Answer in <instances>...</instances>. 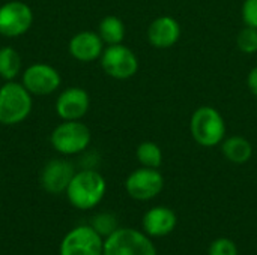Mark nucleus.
Here are the masks:
<instances>
[{
  "label": "nucleus",
  "instance_id": "b1692460",
  "mask_svg": "<svg viewBox=\"0 0 257 255\" xmlns=\"http://www.w3.org/2000/svg\"><path fill=\"white\" fill-rule=\"evenodd\" d=\"M247 86H248L250 92L257 98V66H254L250 71V74L247 77Z\"/></svg>",
  "mask_w": 257,
  "mask_h": 255
},
{
  "label": "nucleus",
  "instance_id": "1a4fd4ad",
  "mask_svg": "<svg viewBox=\"0 0 257 255\" xmlns=\"http://www.w3.org/2000/svg\"><path fill=\"white\" fill-rule=\"evenodd\" d=\"M164 188V177L158 168L142 167L134 170L125 180L128 195L137 201H148L161 194Z\"/></svg>",
  "mask_w": 257,
  "mask_h": 255
},
{
  "label": "nucleus",
  "instance_id": "4be33fe9",
  "mask_svg": "<svg viewBox=\"0 0 257 255\" xmlns=\"http://www.w3.org/2000/svg\"><path fill=\"white\" fill-rule=\"evenodd\" d=\"M208 255H238V248L230 239L220 237L211 243Z\"/></svg>",
  "mask_w": 257,
  "mask_h": 255
},
{
  "label": "nucleus",
  "instance_id": "4468645a",
  "mask_svg": "<svg viewBox=\"0 0 257 255\" xmlns=\"http://www.w3.org/2000/svg\"><path fill=\"white\" fill-rule=\"evenodd\" d=\"M181 38V26L179 23L169 15L158 17L154 20L148 29V41L152 47L166 50L173 47Z\"/></svg>",
  "mask_w": 257,
  "mask_h": 255
},
{
  "label": "nucleus",
  "instance_id": "20e7f679",
  "mask_svg": "<svg viewBox=\"0 0 257 255\" xmlns=\"http://www.w3.org/2000/svg\"><path fill=\"white\" fill-rule=\"evenodd\" d=\"M90 140V129L80 120H63L53 129L50 135L53 149L65 156L84 152L89 147Z\"/></svg>",
  "mask_w": 257,
  "mask_h": 255
},
{
  "label": "nucleus",
  "instance_id": "2eb2a0df",
  "mask_svg": "<svg viewBox=\"0 0 257 255\" xmlns=\"http://www.w3.org/2000/svg\"><path fill=\"white\" fill-rule=\"evenodd\" d=\"M176 224V213L164 206L152 207L143 216V230L149 237H164L175 230Z\"/></svg>",
  "mask_w": 257,
  "mask_h": 255
},
{
  "label": "nucleus",
  "instance_id": "5701e85b",
  "mask_svg": "<svg viewBox=\"0 0 257 255\" xmlns=\"http://www.w3.org/2000/svg\"><path fill=\"white\" fill-rule=\"evenodd\" d=\"M242 20L245 26L257 29V0H245L242 5Z\"/></svg>",
  "mask_w": 257,
  "mask_h": 255
},
{
  "label": "nucleus",
  "instance_id": "a211bd4d",
  "mask_svg": "<svg viewBox=\"0 0 257 255\" xmlns=\"http://www.w3.org/2000/svg\"><path fill=\"white\" fill-rule=\"evenodd\" d=\"M23 69V60L20 53L12 47L0 48V78L5 81H14Z\"/></svg>",
  "mask_w": 257,
  "mask_h": 255
},
{
  "label": "nucleus",
  "instance_id": "39448f33",
  "mask_svg": "<svg viewBox=\"0 0 257 255\" xmlns=\"http://www.w3.org/2000/svg\"><path fill=\"white\" fill-rule=\"evenodd\" d=\"M102 255H157V249L146 233L117 228L104 239Z\"/></svg>",
  "mask_w": 257,
  "mask_h": 255
},
{
  "label": "nucleus",
  "instance_id": "dca6fc26",
  "mask_svg": "<svg viewBox=\"0 0 257 255\" xmlns=\"http://www.w3.org/2000/svg\"><path fill=\"white\" fill-rule=\"evenodd\" d=\"M221 150L224 158L233 164H245L253 156L251 143L241 135H233L224 140L221 144Z\"/></svg>",
  "mask_w": 257,
  "mask_h": 255
},
{
  "label": "nucleus",
  "instance_id": "f8f14e48",
  "mask_svg": "<svg viewBox=\"0 0 257 255\" xmlns=\"http://www.w3.org/2000/svg\"><path fill=\"white\" fill-rule=\"evenodd\" d=\"M74 165L62 158L48 161L41 171V186L48 194H62L66 191L71 179L74 177Z\"/></svg>",
  "mask_w": 257,
  "mask_h": 255
},
{
  "label": "nucleus",
  "instance_id": "7ed1b4c3",
  "mask_svg": "<svg viewBox=\"0 0 257 255\" xmlns=\"http://www.w3.org/2000/svg\"><path fill=\"white\" fill-rule=\"evenodd\" d=\"M190 131L197 144L203 147H215L224 140L226 123L218 110L205 105L193 113Z\"/></svg>",
  "mask_w": 257,
  "mask_h": 255
},
{
  "label": "nucleus",
  "instance_id": "0eeeda50",
  "mask_svg": "<svg viewBox=\"0 0 257 255\" xmlns=\"http://www.w3.org/2000/svg\"><path fill=\"white\" fill-rule=\"evenodd\" d=\"M99 60L104 72L116 80H128L139 71V59L136 53L123 44L104 48Z\"/></svg>",
  "mask_w": 257,
  "mask_h": 255
},
{
  "label": "nucleus",
  "instance_id": "f3484780",
  "mask_svg": "<svg viewBox=\"0 0 257 255\" xmlns=\"http://www.w3.org/2000/svg\"><path fill=\"white\" fill-rule=\"evenodd\" d=\"M98 35L107 45L122 44L125 38V24L116 15H107L98 26Z\"/></svg>",
  "mask_w": 257,
  "mask_h": 255
},
{
  "label": "nucleus",
  "instance_id": "f03ea898",
  "mask_svg": "<svg viewBox=\"0 0 257 255\" xmlns=\"http://www.w3.org/2000/svg\"><path fill=\"white\" fill-rule=\"evenodd\" d=\"M32 108L33 96L23 83L6 81L0 87V125H20L29 117Z\"/></svg>",
  "mask_w": 257,
  "mask_h": 255
},
{
  "label": "nucleus",
  "instance_id": "f257e3e1",
  "mask_svg": "<svg viewBox=\"0 0 257 255\" xmlns=\"http://www.w3.org/2000/svg\"><path fill=\"white\" fill-rule=\"evenodd\" d=\"M107 182L101 173L92 168L75 171L65 194L71 206L78 210L95 209L104 198Z\"/></svg>",
  "mask_w": 257,
  "mask_h": 255
},
{
  "label": "nucleus",
  "instance_id": "6e6552de",
  "mask_svg": "<svg viewBox=\"0 0 257 255\" xmlns=\"http://www.w3.org/2000/svg\"><path fill=\"white\" fill-rule=\"evenodd\" d=\"M33 24L32 8L20 0H11L0 6V35L5 38L23 36Z\"/></svg>",
  "mask_w": 257,
  "mask_h": 255
},
{
  "label": "nucleus",
  "instance_id": "9b49d317",
  "mask_svg": "<svg viewBox=\"0 0 257 255\" xmlns=\"http://www.w3.org/2000/svg\"><path fill=\"white\" fill-rule=\"evenodd\" d=\"M89 108V93L77 86L65 89L56 99V113L62 120H81Z\"/></svg>",
  "mask_w": 257,
  "mask_h": 255
},
{
  "label": "nucleus",
  "instance_id": "9d476101",
  "mask_svg": "<svg viewBox=\"0 0 257 255\" xmlns=\"http://www.w3.org/2000/svg\"><path fill=\"white\" fill-rule=\"evenodd\" d=\"M21 83L32 96H47L60 87L62 77L59 71L51 65L33 63L23 71Z\"/></svg>",
  "mask_w": 257,
  "mask_h": 255
},
{
  "label": "nucleus",
  "instance_id": "6ab92c4d",
  "mask_svg": "<svg viewBox=\"0 0 257 255\" xmlns=\"http://www.w3.org/2000/svg\"><path fill=\"white\" fill-rule=\"evenodd\" d=\"M137 161L148 168H160L163 164V152L160 146L154 141H143L136 150Z\"/></svg>",
  "mask_w": 257,
  "mask_h": 255
},
{
  "label": "nucleus",
  "instance_id": "ddd939ff",
  "mask_svg": "<svg viewBox=\"0 0 257 255\" xmlns=\"http://www.w3.org/2000/svg\"><path fill=\"white\" fill-rule=\"evenodd\" d=\"M104 41L101 39V36L98 35V32H90V30H84V32H78L75 33L68 45L69 54L83 63H89L93 62L96 59L101 57L102 51H104Z\"/></svg>",
  "mask_w": 257,
  "mask_h": 255
},
{
  "label": "nucleus",
  "instance_id": "423d86ee",
  "mask_svg": "<svg viewBox=\"0 0 257 255\" xmlns=\"http://www.w3.org/2000/svg\"><path fill=\"white\" fill-rule=\"evenodd\" d=\"M104 237L92 225H78L69 230L59 246V255H102Z\"/></svg>",
  "mask_w": 257,
  "mask_h": 255
},
{
  "label": "nucleus",
  "instance_id": "aec40b11",
  "mask_svg": "<svg viewBox=\"0 0 257 255\" xmlns=\"http://www.w3.org/2000/svg\"><path fill=\"white\" fill-rule=\"evenodd\" d=\"M238 48L245 54H254L257 53V29L245 26L236 38Z\"/></svg>",
  "mask_w": 257,
  "mask_h": 255
},
{
  "label": "nucleus",
  "instance_id": "412c9836",
  "mask_svg": "<svg viewBox=\"0 0 257 255\" xmlns=\"http://www.w3.org/2000/svg\"><path fill=\"white\" fill-rule=\"evenodd\" d=\"M102 237L110 236L114 230H117V221L111 213H98L93 216L90 224Z\"/></svg>",
  "mask_w": 257,
  "mask_h": 255
}]
</instances>
